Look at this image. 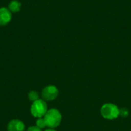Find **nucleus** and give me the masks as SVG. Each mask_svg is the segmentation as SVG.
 Segmentation results:
<instances>
[{"label": "nucleus", "instance_id": "nucleus-6", "mask_svg": "<svg viewBox=\"0 0 131 131\" xmlns=\"http://www.w3.org/2000/svg\"><path fill=\"white\" fill-rule=\"evenodd\" d=\"M12 20V12L8 8H0V26L7 25Z\"/></svg>", "mask_w": 131, "mask_h": 131}, {"label": "nucleus", "instance_id": "nucleus-11", "mask_svg": "<svg viewBox=\"0 0 131 131\" xmlns=\"http://www.w3.org/2000/svg\"><path fill=\"white\" fill-rule=\"evenodd\" d=\"M26 131H41V129L38 128L36 126H32V127H30L29 128H28V130Z\"/></svg>", "mask_w": 131, "mask_h": 131}, {"label": "nucleus", "instance_id": "nucleus-12", "mask_svg": "<svg viewBox=\"0 0 131 131\" xmlns=\"http://www.w3.org/2000/svg\"><path fill=\"white\" fill-rule=\"evenodd\" d=\"M45 131H56L55 130H54V129H51V128H50V129H48V130H46Z\"/></svg>", "mask_w": 131, "mask_h": 131}, {"label": "nucleus", "instance_id": "nucleus-2", "mask_svg": "<svg viewBox=\"0 0 131 131\" xmlns=\"http://www.w3.org/2000/svg\"><path fill=\"white\" fill-rule=\"evenodd\" d=\"M101 114L107 120H114L120 116V109L114 104H105L101 107Z\"/></svg>", "mask_w": 131, "mask_h": 131}, {"label": "nucleus", "instance_id": "nucleus-3", "mask_svg": "<svg viewBox=\"0 0 131 131\" xmlns=\"http://www.w3.org/2000/svg\"><path fill=\"white\" fill-rule=\"evenodd\" d=\"M48 111V106L45 101L41 99H38L33 102L30 109L31 115L36 118L43 117Z\"/></svg>", "mask_w": 131, "mask_h": 131}, {"label": "nucleus", "instance_id": "nucleus-10", "mask_svg": "<svg viewBox=\"0 0 131 131\" xmlns=\"http://www.w3.org/2000/svg\"><path fill=\"white\" fill-rule=\"evenodd\" d=\"M129 115V111L127 108H121L120 109V116H121L122 117L125 118L127 117Z\"/></svg>", "mask_w": 131, "mask_h": 131}, {"label": "nucleus", "instance_id": "nucleus-9", "mask_svg": "<svg viewBox=\"0 0 131 131\" xmlns=\"http://www.w3.org/2000/svg\"><path fill=\"white\" fill-rule=\"evenodd\" d=\"M36 127H38L40 129H43L45 127H47V124H46V122H45V120L44 117H39V118L37 119V121H36Z\"/></svg>", "mask_w": 131, "mask_h": 131}, {"label": "nucleus", "instance_id": "nucleus-1", "mask_svg": "<svg viewBox=\"0 0 131 131\" xmlns=\"http://www.w3.org/2000/svg\"><path fill=\"white\" fill-rule=\"evenodd\" d=\"M44 118L45 120L47 127H48L49 128L54 129V128L58 127L60 125L61 122L62 116L58 110L53 108L47 111V113L44 116Z\"/></svg>", "mask_w": 131, "mask_h": 131}, {"label": "nucleus", "instance_id": "nucleus-8", "mask_svg": "<svg viewBox=\"0 0 131 131\" xmlns=\"http://www.w3.org/2000/svg\"><path fill=\"white\" fill-rule=\"evenodd\" d=\"M28 98L30 101H31L32 103L35 102V101L38 100L39 99V95H38V93L37 91H30L28 94Z\"/></svg>", "mask_w": 131, "mask_h": 131}, {"label": "nucleus", "instance_id": "nucleus-7", "mask_svg": "<svg viewBox=\"0 0 131 131\" xmlns=\"http://www.w3.org/2000/svg\"><path fill=\"white\" fill-rule=\"evenodd\" d=\"M21 4L17 1V0H13L12 1L9 5H8V9L11 12H18L21 9Z\"/></svg>", "mask_w": 131, "mask_h": 131}, {"label": "nucleus", "instance_id": "nucleus-4", "mask_svg": "<svg viewBox=\"0 0 131 131\" xmlns=\"http://www.w3.org/2000/svg\"><path fill=\"white\" fill-rule=\"evenodd\" d=\"M59 91L57 87L54 85H48L45 87L41 91V97L44 101H54L58 96Z\"/></svg>", "mask_w": 131, "mask_h": 131}, {"label": "nucleus", "instance_id": "nucleus-5", "mask_svg": "<svg viewBox=\"0 0 131 131\" xmlns=\"http://www.w3.org/2000/svg\"><path fill=\"white\" fill-rule=\"evenodd\" d=\"M8 131H25V124L18 119L12 120L8 124L7 127Z\"/></svg>", "mask_w": 131, "mask_h": 131}]
</instances>
